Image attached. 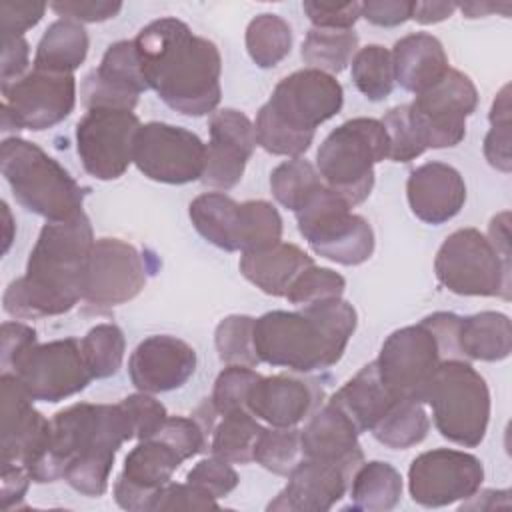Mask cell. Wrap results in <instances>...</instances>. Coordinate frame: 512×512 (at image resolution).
I'll return each instance as SVG.
<instances>
[{
    "label": "cell",
    "mask_w": 512,
    "mask_h": 512,
    "mask_svg": "<svg viewBox=\"0 0 512 512\" xmlns=\"http://www.w3.org/2000/svg\"><path fill=\"white\" fill-rule=\"evenodd\" d=\"M30 64V46L24 36L4 38L2 44V86L16 82L28 72Z\"/></svg>",
    "instance_id": "57"
},
{
    "label": "cell",
    "mask_w": 512,
    "mask_h": 512,
    "mask_svg": "<svg viewBox=\"0 0 512 512\" xmlns=\"http://www.w3.org/2000/svg\"><path fill=\"white\" fill-rule=\"evenodd\" d=\"M88 216L46 222L28 256L24 276L12 280L2 306L8 316L30 320L60 316L82 300L86 260L94 246Z\"/></svg>",
    "instance_id": "3"
},
{
    "label": "cell",
    "mask_w": 512,
    "mask_h": 512,
    "mask_svg": "<svg viewBox=\"0 0 512 512\" xmlns=\"http://www.w3.org/2000/svg\"><path fill=\"white\" fill-rule=\"evenodd\" d=\"M0 384V464H22L32 478L48 454L52 422L34 408V400L26 394L14 374L2 372Z\"/></svg>",
    "instance_id": "18"
},
{
    "label": "cell",
    "mask_w": 512,
    "mask_h": 512,
    "mask_svg": "<svg viewBox=\"0 0 512 512\" xmlns=\"http://www.w3.org/2000/svg\"><path fill=\"white\" fill-rule=\"evenodd\" d=\"M322 178L308 160L290 158L278 164L270 174V190L278 204L296 212L322 186Z\"/></svg>",
    "instance_id": "40"
},
{
    "label": "cell",
    "mask_w": 512,
    "mask_h": 512,
    "mask_svg": "<svg viewBox=\"0 0 512 512\" xmlns=\"http://www.w3.org/2000/svg\"><path fill=\"white\" fill-rule=\"evenodd\" d=\"M196 372V350L182 338L154 334L144 338L128 360V374L138 392L160 394L184 386Z\"/></svg>",
    "instance_id": "23"
},
{
    "label": "cell",
    "mask_w": 512,
    "mask_h": 512,
    "mask_svg": "<svg viewBox=\"0 0 512 512\" xmlns=\"http://www.w3.org/2000/svg\"><path fill=\"white\" fill-rule=\"evenodd\" d=\"M388 158V134L376 118H352L334 128L316 152L322 182L352 208L374 188V166Z\"/></svg>",
    "instance_id": "8"
},
{
    "label": "cell",
    "mask_w": 512,
    "mask_h": 512,
    "mask_svg": "<svg viewBox=\"0 0 512 512\" xmlns=\"http://www.w3.org/2000/svg\"><path fill=\"white\" fill-rule=\"evenodd\" d=\"M50 422V448L32 482L46 484L64 478L84 496H102L108 490L116 452L134 438L122 404L76 402L56 412Z\"/></svg>",
    "instance_id": "2"
},
{
    "label": "cell",
    "mask_w": 512,
    "mask_h": 512,
    "mask_svg": "<svg viewBox=\"0 0 512 512\" xmlns=\"http://www.w3.org/2000/svg\"><path fill=\"white\" fill-rule=\"evenodd\" d=\"M322 404V388L312 378L292 374L260 376L246 398V410L268 426H298Z\"/></svg>",
    "instance_id": "25"
},
{
    "label": "cell",
    "mask_w": 512,
    "mask_h": 512,
    "mask_svg": "<svg viewBox=\"0 0 512 512\" xmlns=\"http://www.w3.org/2000/svg\"><path fill=\"white\" fill-rule=\"evenodd\" d=\"M0 170L16 202L46 222L68 220L84 212V188L38 144L18 136L4 138Z\"/></svg>",
    "instance_id": "7"
},
{
    "label": "cell",
    "mask_w": 512,
    "mask_h": 512,
    "mask_svg": "<svg viewBox=\"0 0 512 512\" xmlns=\"http://www.w3.org/2000/svg\"><path fill=\"white\" fill-rule=\"evenodd\" d=\"M456 8L462 10V14L466 18H480L484 14H490V12H498L500 6L496 4H484V2H466V4H456Z\"/></svg>",
    "instance_id": "61"
},
{
    "label": "cell",
    "mask_w": 512,
    "mask_h": 512,
    "mask_svg": "<svg viewBox=\"0 0 512 512\" xmlns=\"http://www.w3.org/2000/svg\"><path fill=\"white\" fill-rule=\"evenodd\" d=\"M298 232L314 254L342 266L364 264L374 252V230L368 220L322 184L302 208L294 212Z\"/></svg>",
    "instance_id": "10"
},
{
    "label": "cell",
    "mask_w": 512,
    "mask_h": 512,
    "mask_svg": "<svg viewBox=\"0 0 512 512\" xmlns=\"http://www.w3.org/2000/svg\"><path fill=\"white\" fill-rule=\"evenodd\" d=\"M140 120L132 110L92 108L76 124V152L96 180H116L134 164Z\"/></svg>",
    "instance_id": "14"
},
{
    "label": "cell",
    "mask_w": 512,
    "mask_h": 512,
    "mask_svg": "<svg viewBox=\"0 0 512 512\" xmlns=\"http://www.w3.org/2000/svg\"><path fill=\"white\" fill-rule=\"evenodd\" d=\"M50 8L60 18H70L80 24L84 22H104L114 18L122 10V2L112 0H66L52 2Z\"/></svg>",
    "instance_id": "54"
},
{
    "label": "cell",
    "mask_w": 512,
    "mask_h": 512,
    "mask_svg": "<svg viewBox=\"0 0 512 512\" xmlns=\"http://www.w3.org/2000/svg\"><path fill=\"white\" fill-rule=\"evenodd\" d=\"M390 54L396 84L416 96L436 86L450 70L442 42L428 32L402 36Z\"/></svg>",
    "instance_id": "28"
},
{
    "label": "cell",
    "mask_w": 512,
    "mask_h": 512,
    "mask_svg": "<svg viewBox=\"0 0 512 512\" xmlns=\"http://www.w3.org/2000/svg\"><path fill=\"white\" fill-rule=\"evenodd\" d=\"M314 260L300 246L278 242L264 250L242 252L238 268L242 276L268 296H286L296 276Z\"/></svg>",
    "instance_id": "29"
},
{
    "label": "cell",
    "mask_w": 512,
    "mask_h": 512,
    "mask_svg": "<svg viewBox=\"0 0 512 512\" xmlns=\"http://www.w3.org/2000/svg\"><path fill=\"white\" fill-rule=\"evenodd\" d=\"M0 362L2 372H8L14 362L38 342L36 330L24 322H4L0 328Z\"/></svg>",
    "instance_id": "55"
},
{
    "label": "cell",
    "mask_w": 512,
    "mask_h": 512,
    "mask_svg": "<svg viewBox=\"0 0 512 512\" xmlns=\"http://www.w3.org/2000/svg\"><path fill=\"white\" fill-rule=\"evenodd\" d=\"M192 226L210 244L240 252V202L224 192H204L190 202Z\"/></svg>",
    "instance_id": "32"
},
{
    "label": "cell",
    "mask_w": 512,
    "mask_h": 512,
    "mask_svg": "<svg viewBox=\"0 0 512 512\" xmlns=\"http://www.w3.org/2000/svg\"><path fill=\"white\" fill-rule=\"evenodd\" d=\"M354 472L356 468L340 462L302 458L288 472L286 486L268 510L326 512L346 494Z\"/></svg>",
    "instance_id": "24"
},
{
    "label": "cell",
    "mask_w": 512,
    "mask_h": 512,
    "mask_svg": "<svg viewBox=\"0 0 512 512\" xmlns=\"http://www.w3.org/2000/svg\"><path fill=\"white\" fill-rule=\"evenodd\" d=\"M218 508L216 498L200 490L198 486L184 482L174 484L168 482L164 488L158 490V494L152 500L150 510H210Z\"/></svg>",
    "instance_id": "51"
},
{
    "label": "cell",
    "mask_w": 512,
    "mask_h": 512,
    "mask_svg": "<svg viewBox=\"0 0 512 512\" xmlns=\"http://www.w3.org/2000/svg\"><path fill=\"white\" fill-rule=\"evenodd\" d=\"M344 104L340 82L320 70L304 68L282 78L254 120L256 144L274 156L300 158L316 128L334 118Z\"/></svg>",
    "instance_id": "5"
},
{
    "label": "cell",
    "mask_w": 512,
    "mask_h": 512,
    "mask_svg": "<svg viewBox=\"0 0 512 512\" xmlns=\"http://www.w3.org/2000/svg\"><path fill=\"white\" fill-rule=\"evenodd\" d=\"M144 90L148 84L140 70L134 40H118L108 46L98 68L84 78L80 96L88 110H134Z\"/></svg>",
    "instance_id": "22"
},
{
    "label": "cell",
    "mask_w": 512,
    "mask_h": 512,
    "mask_svg": "<svg viewBox=\"0 0 512 512\" xmlns=\"http://www.w3.org/2000/svg\"><path fill=\"white\" fill-rule=\"evenodd\" d=\"M214 346L226 366L256 368L260 358L254 350V318L246 314L226 316L214 332Z\"/></svg>",
    "instance_id": "42"
},
{
    "label": "cell",
    "mask_w": 512,
    "mask_h": 512,
    "mask_svg": "<svg viewBox=\"0 0 512 512\" xmlns=\"http://www.w3.org/2000/svg\"><path fill=\"white\" fill-rule=\"evenodd\" d=\"M120 404H122V408L126 410V414L130 418L136 440H144V438L154 436L168 418V412H166L164 404L160 400H156L152 394H146V392L130 394V396L122 398Z\"/></svg>",
    "instance_id": "49"
},
{
    "label": "cell",
    "mask_w": 512,
    "mask_h": 512,
    "mask_svg": "<svg viewBox=\"0 0 512 512\" xmlns=\"http://www.w3.org/2000/svg\"><path fill=\"white\" fill-rule=\"evenodd\" d=\"M186 482L198 486L212 498H222L228 496L236 486H238V474L230 466V462L210 456L200 460L186 476Z\"/></svg>",
    "instance_id": "50"
},
{
    "label": "cell",
    "mask_w": 512,
    "mask_h": 512,
    "mask_svg": "<svg viewBox=\"0 0 512 512\" xmlns=\"http://www.w3.org/2000/svg\"><path fill=\"white\" fill-rule=\"evenodd\" d=\"M2 106L12 114L18 130H48L74 110L76 78L32 68L16 82L2 86Z\"/></svg>",
    "instance_id": "19"
},
{
    "label": "cell",
    "mask_w": 512,
    "mask_h": 512,
    "mask_svg": "<svg viewBox=\"0 0 512 512\" xmlns=\"http://www.w3.org/2000/svg\"><path fill=\"white\" fill-rule=\"evenodd\" d=\"M260 378V374L254 368L248 366H226L212 390V404L218 412V416L236 412V410H246V398L252 388V384Z\"/></svg>",
    "instance_id": "47"
},
{
    "label": "cell",
    "mask_w": 512,
    "mask_h": 512,
    "mask_svg": "<svg viewBox=\"0 0 512 512\" xmlns=\"http://www.w3.org/2000/svg\"><path fill=\"white\" fill-rule=\"evenodd\" d=\"M438 282L458 296L510 300V258L476 228L452 232L436 252Z\"/></svg>",
    "instance_id": "11"
},
{
    "label": "cell",
    "mask_w": 512,
    "mask_h": 512,
    "mask_svg": "<svg viewBox=\"0 0 512 512\" xmlns=\"http://www.w3.org/2000/svg\"><path fill=\"white\" fill-rule=\"evenodd\" d=\"M88 46V32L80 22L58 18L46 28L36 46L34 68L56 74H72L86 60Z\"/></svg>",
    "instance_id": "33"
},
{
    "label": "cell",
    "mask_w": 512,
    "mask_h": 512,
    "mask_svg": "<svg viewBox=\"0 0 512 512\" xmlns=\"http://www.w3.org/2000/svg\"><path fill=\"white\" fill-rule=\"evenodd\" d=\"M436 430L464 448L478 446L490 420V390L480 372L462 358L444 360L426 392Z\"/></svg>",
    "instance_id": "9"
},
{
    "label": "cell",
    "mask_w": 512,
    "mask_h": 512,
    "mask_svg": "<svg viewBox=\"0 0 512 512\" xmlns=\"http://www.w3.org/2000/svg\"><path fill=\"white\" fill-rule=\"evenodd\" d=\"M476 106L478 90L470 76L450 68L436 86L406 104V112L424 150L452 148L464 140L466 118Z\"/></svg>",
    "instance_id": "12"
},
{
    "label": "cell",
    "mask_w": 512,
    "mask_h": 512,
    "mask_svg": "<svg viewBox=\"0 0 512 512\" xmlns=\"http://www.w3.org/2000/svg\"><path fill=\"white\" fill-rule=\"evenodd\" d=\"M80 348L92 378H110L120 370L124 360V332L110 322L96 324L80 340Z\"/></svg>",
    "instance_id": "41"
},
{
    "label": "cell",
    "mask_w": 512,
    "mask_h": 512,
    "mask_svg": "<svg viewBox=\"0 0 512 512\" xmlns=\"http://www.w3.org/2000/svg\"><path fill=\"white\" fill-rule=\"evenodd\" d=\"M488 240L496 246V250L510 258V212L496 214L488 224Z\"/></svg>",
    "instance_id": "60"
},
{
    "label": "cell",
    "mask_w": 512,
    "mask_h": 512,
    "mask_svg": "<svg viewBox=\"0 0 512 512\" xmlns=\"http://www.w3.org/2000/svg\"><path fill=\"white\" fill-rule=\"evenodd\" d=\"M184 456L162 436L140 440L124 458V468L114 482V500L132 512L150 510L154 496L180 468Z\"/></svg>",
    "instance_id": "20"
},
{
    "label": "cell",
    "mask_w": 512,
    "mask_h": 512,
    "mask_svg": "<svg viewBox=\"0 0 512 512\" xmlns=\"http://www.w3.org/2000/svg\"><path fill=\"white\" fill-rule=\"evenodd\" d=\"M460 316L434 312L418 324L394 330L382 344L378 376L396 400L426 404L430 382L444 360L462 358L458 350Z\"/></svg>",
    "instance_id": "6"
},
{
    "label": "cell",
    "mask_w": 512,
    "mask_h": 512,
    "mask_svg": "<svg viewBox=\"0 0 512 512\" xmlns=\"http://www.w3.org/2000/svg\"><path fill=\"white\" fill-rule=\"evenodd\" d=\"M300 454V430L296 426L262 428L254 444V462L278 476H288Z\"/></svg>",
    "instance_id": "44"
},
{
    "label": "cell",
    "mask_w": 512,
    "mask_h": 512,
    "mask_svg": "<svg viewBox=\"0 0 512 512\" xmlns=\"http://www.w3.org/2000/svg\"><path fill=\"white\" fill-rule=\"evenodd\" d=\"M292 48L290 24L278 14H258L246 28V50L260 68H274Z\"/></svg>",
    "instance_id": "38"
},
{
    "label": "cell",
    "mask_w": 512,
    "mask_h": 512,
    "mask_svg": "<svg viewBox=\"0 0 512 512\" xmlns=\"http://www.w3.org/2000/svg\"><path fill=\"white\" fill-rule=\"evenodd\" d=\"M148 274L142 254L120 238H98L86 260L82 300L96 308H110L136 298Z\"/></svg>",
    "instance_id": "17"
},
{
    "label": "cell",
    "mask_w": 512,
    "mask_h": 512,
    "mask_svg": "<svg viewBox=\"0 0 512 512\" xmlns=\"http://www.w3.org/2000/svg\"><path fill=\"white\" fill-rule=\"evenodd\" d=\"M330 400L352 420L360 434L370 432L396 402L382 384L376 362L362 366Z\"/></svg>",
    "instance_id": "30"
},
{
    "label": "cell",
    "mask_w": 512,
    "mask_h": 512,
    "mask_svg": "<svg viewBox=\"0 0 512 512\" xmlns=\"http://www.w3.org/2000/svg\"><path fill=\"white\" fill-rule=\"evenodd\" d=\"M346 288V280L332 268L322 266H308L304 268L296 280L290 284L286 292V300L294 306H310L326 300L342 298Z\"/></svg>",
    "instance_id": "45"
},
{
    "label": "cell",
    "mask_w": 512,
    "mask_h": 512,
    "mask_svg": "<svg viewBox=\"0 0 512 512\" xmlns=\"http://www.w3.org/2000/svg\"><path fill=\"white\" fill-rule=\"evenodd\" d=\"M210 142L206 144V162L202 182L216 190L234 188L246 170L256 146L254 122L240 110L222 108L208 120Z\"/></svg>",
    "instance_id": "21"
},
{
    "label": "cell",
    "mask_w": 512,
    "mask_h": 512,
    "mask_svg": "<svg viewBox=\"0 0 512 512\" xmlns=\"http://www.w3.org/2000/svg\"><path fill=\"white\" fill-rule=\"evenodd\" d=\"M2 470V506L10 510L18 506L32 482L28 470L22 464H0Z\"/></svg>",
    "instance_id": "58"
},
{
    "label": "cell",
    "mask_w": 512,
    "mask_h": 512,
    "mask_svg": "<svg viewBox=\"0 0 512 512\" xmlns=\"http://www.w3.org/2000/svg\"><path fill=\"white\" fill-rule=\"evenodd\" d=\"M2 214H4V246H2V252L6 254L10 250V244H12V238H14V220H12V212H10L6 202H2Z\"/></svg>",
    "instance_id": "62"
},
{
    "label": "cell",
    "mask_w": 512,
    "mask_h": 512,
    "mask_svg": "<svg viewBox=\"0 0 512 512\" xmlns=\"http://www.w3.org/2000/svg\"><path fill=\"white\" fill-rule=\"evenodd\" d=\"M358 324L350 302L336 298L300 310H272L254 318V350L260 362L308 374L334 366Z\"/></svg>",
    "instance_id": "4"
},
{
    "label": "cell",
    "mask_w": 512,
    "mask_h": 512,
    "mask_svg": "<svg viewBox=\"0 0 512 512\" xmlns=\"http://www.w3.org/2000/svg\"><path fill=\"white\" fill-rule=\"evenodd\" d=\"M36 402H60L82 392L92 378L80 340L62 338L30 346L8 370Z\"/></svg>",
    "instance_id": "13"
},
{
    "label": "cell",
    "mask_w": 512,
    "mask_h": 512,
    "mask_svg": "<svg viewBox=\"0 0 512 512\" xmlns=\"http://www.w3.org/2000/svg\"><path fill=\"white\" fill-rule=\"evenodd\" d=\"M282 238V218L266 200L240 202V252L264 250Z\"/></svg>",
    "instance_id": "43"
},
{
    "label": "cell",
    "mask_w": 512,
    "mask_h": 512,
    "mask_svg": "<svg viewBox=\"0 0 512 512\" xmlns=\"http://www.w3.org/2000/svg\"><path fill=\"white\" fill-rule=\"evenodd\" d=\"M458 350L462 358L500 362L510 356L512 350V326L510 318L502 312H478L472 316H460L458 322Z\"/></svg>",
    "instance_id": "31"
},
{
    "label": "cell",
    "mask_w": 512,
    "mask_h": 512,
    "mask_svg": "<svg viewBox=\"0 0 512 512\" xmlns=\"http://www.w3.org/2000/svg\"><path fill=\"white\" fill-rule=\"evenodd\" d=\"M264 426L248 410L220 416L210 436V452L230 464L254 462V444Z\"/></svg>",
    "instance_id": "35"
},
{
    "label": "cell",
    "mask_w": 512,
    "mask_h": 512,
    "mask_svg": "<svg viewBox=\"0 0 512 512\" xmlns=\"http://www.w3.org/2000/svg\"><path fill=\"white\" fill-rule=\"evenodd\" d=\"M428 428L430 420L420 402L396 400L370 432L386 448L406 450L420 444L426 438Z\"/></svg>",
    "instance_id": "37"
},
{
    "label": "cell",
    "mask_w": 512,
    "mask_h": 512,
    "mask_svg": "<svg viewBox=\"0 0 512 512\" xmlns=\"http://www.w3.org/2000/svg\"><path fill=\"white\" fill-rule=\"evenodd\" d=\"M142 76L150 90L184 116L216 112L222 88L218 46L172 16L152 20L134 38Z\"/></svg>",
    "instance_id": "1"
},
{
    "label": "cell",
    "mask_w": 512,
    "mask_h": 512,
    "mask_svg": "<svg viewBox=\"0 0 512 512\" xmlns=\"http://www.w3.org/2000/svg\"><path fill=\"white\" fill-rule=\"evenodd\" d=\"M380 122L388 134V158L392 162H410L426 152L408 122L406 104L390 108Z\"/></svg>",
    "instance_id": "48"
},
{
    "label": "cell",
    "mask_w": 512,
    "mask_h": 512,
    "mask_svg": "<svg viewBox=\"0 0 512 512\" xmlns=\"http://www.w3.org/2000/svg\"><path fill=\"white\" fill-rule=\"evenodd\" d=\"M352 82L370 102L388 98L396 84L390 50L380 44L360 48L352 58Z\"/></svg>",
    "instance_id": "39"
},
{
    "label": "cell",
    "mask_w": 512,
    "mask_h": 512,
    "mask_svg": "<svg viewBox=\"0 0 512 512\" xmlns=\"http://www.w3.org/2000/svg\"><path fill=\"white\" fill-rule=\"evenodd\" d=\"M206 144L198 134L166 124H142L134 140V164L150 180L162 184H188L202 178Z\"/></svg>",
    "instance_id": "15"
},
{
    "label": "cell",
    "mask_w": 512,
    "mask_h": 512,
    "mask_svg": "<svg viewBox=\"0 0 512 512\" xmlns=\"http://www.w3.org/2000/svg\"><path fill=\"white\" fill-rule=\"evenodd\" d=\"M490 130L484 138V156L492 168L508 174L510 158V86H502L490 108Z\"/></svg>",
    "instance_id": "46"
},
{
    "label": "cell",
    "mask_w": 512,
    "mask_h": 512,
    "mask_svg": "<svg viewBox=\"0 0 512 512\" xmlns=\"http://www.w3.org/2000/svg\"><path fill=\"white\" fill-rule=\"evenodd\" d=\"M484 480L480 458L464 450L434 448L416 456L408 468V490L416 504L440 508L476 494Z\"/></svg>",
    "instance_id": "16"
},
{
    "label": "cell",
    "mask_w": 512,
    "mask_h": 512,
    "mask_svg": "<svg viewBox=\"0 0 512 512\" xmlns=\"http://www.w3.org/2000/svg\"><path fill=\"white\" fill-rule=\"evenodd\" d=\"M302 10L306 12L308 20L314 28L324 30H350L358 18H362V2H344V4H330V2H302Z\"/></svg>",
    "instance_id": "52"
},
{
    "label": "cell",
    "mask_w": 512,
    "mask_h": 512,
    "mask_svg": "<svg viewBox=\"0 0 512 512\" xmlns=\"http://www.w3.org/2000/svg\"><path fill=\"white\" fill-rule=\"evenodd\" d=\"M456 10L454 2H414L412 20L420 24H436L450 18Z\"/></svg>",
    "instance_id": "59"
},
{
    "label": "cell",
    "mask_w": 512,
    "mask_h": 512,
    "mask_svg": "<svg viewBox=\"0 0 512 512\" xmlns=\"http://www.w3.org/2000/svg\"><path fill=\"white\" fill-rule=\"evenodd\" d=\"M48 4L44 2H12L4 0L0 4V16H2V38H16L24 36L26 30L36 26Z\"/></svg>",
    "instance_id": "53"
},
{
    "label": "cell",
    "mask_w": 512,
    "mask_h": 512,
    "mask_svg": "<svg viewBox=\"0 0 512 512\" xmlns=\"http://www.w3.org/2000/svg\"><path fill=\"white\" fill-rule=\"evenodd\" d=\"M358 52V36L354 30L312 28L302 42V60L312 70L324 74L342 72Z\"/></svg>",
    "instance_id": "36"
},
{
    "label": "cell",
    "mask_w": 512,
    "mask_h": 512,
    "mask_svg": "<svg viewBox=\"0 0 512 512\" xmlns=\"http://www.w3.org/2000/svg\"><path fill=\"white\" fill-rule=\"evenodd\" d=\"M358 436L360 432L352 420L332 400H326L300 430L302 456L358 468L364 462Z\"/></svg>",
    "instance_id": "27"
},
{
    "label": "cell",
    "mask_w": 512,
    "mask_h": 512,
    "mask_svg": "<svg viewBox=\"0 0 512 512\" xmlns=\"http://www.w3.org/2000/svg\"><path fill=\"white\" fill-rule=\"evenodd\" d=\"M402 498L400 472L382 460L362 462L350 480V500L354 510L386 512Z\"/></svg>",
    "instance_id": "34"
},
{
    "label": "cell",
    "mask_w": 512,
    "mask_h": 512,
    "mask_svg": "<svg viewBox=\"0 0 512 512\" xmlns=\"http://www.w3.org/2000/svg\"><path fill=\"white\" fill-rule=\"evenodd\" d=\"M406 198L412 214L432 226L452 220L466 202L462 174L444 162H426L406 180Z\"/></svg>",
    "instance_id": "26"
},
{
    "label": "cell",
    "mask_w": 512,
    "mask_h": 512,
    "mask_svg": "<svg viewBox=\"0 0 512 512\" xmlns=\"http://www.w3.org/2000/svg\"><path fill=\"white\" fill-rule=\"evenodd\" d=\"M414 2L412 0H370L362 2V18L374 26H400L412 20Z\"/></svg>",
    "instance_id": "56"
}]
</instances>
